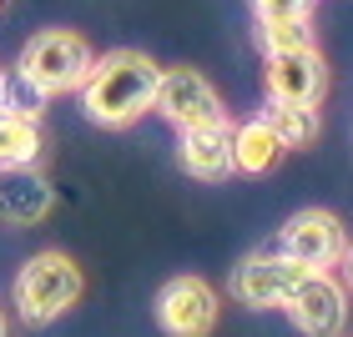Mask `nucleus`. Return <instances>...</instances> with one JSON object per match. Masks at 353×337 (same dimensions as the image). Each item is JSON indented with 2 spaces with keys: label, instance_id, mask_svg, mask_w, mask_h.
<instances>
[{
  "label": "nucleus",
  "instance_id": "18",
  "mask_svg": "<svg viewBox=\"0 0 353 337\" xmlns=\"http://www.w3.org/2000/svg\"><path fill=\"white\" fill-rule=\"evenodd\" d=\"M339 272H343V292H353V242H348L343 257H339Z\"/></svg>",
  "mask_w": 353,
  "mask_h": 337
},
{
  "label": "nucleus",
  "instance_id": "4",
  "mask_svg": "<svg viewBox=\"0 0 353 337\" xmlns=\"http://www.w3.org/2000/svg\"><path fill=\"white\" fill-rule=\"evenodd\" d=\"M348 242L353 237H348L339 212H328V206H303V212H293L283 221L272 252H283L288 262H298L303 272H333Z\"/></svg>",
  "mask_w": 353,
  "mask_h": 337
},
{
  "label": "nucleus",
  "instance_id": "2",
  "mask_svg": "<svg viewBox=\"0 0 353 337\" xmlns=\"http://www.w3.org/2000/svg\"><path fill=\"white\" fill-rule=\"evenodd\" d=\"M86 292V272L76 267L71 252H36L30 262L15 272V287H10V302L21 312V323L30 327H46L56 317H66Z\"/></svg>",
  "mask_w": 353,
  "mask_h": 337
},
{
  "label": "nucleus",
  "instance_id": "7",
  "mask_svg": "<svg viewBox=\"0 0 353 337\" xmlns=\"http://www.w3.org/2000/svg\"><path fill=\"white\" fill-rule=\"evenodd\" d=\"M333 86V71L318 45L308 51H288V56H263V91L268 101L288 106H323V96Z\"/></svg>",
  "mask_w": 353,
  "mask_h": 337
},
{
  "label": "nucleus",
  "instance_id": "20",
  "mask_svg": "<svg viewBox=\"0 0 353 337\" xmlns=\"http://www.w3.org/2000/svg\"><path fill=\"white\" fill-rule=\"evenodd\" d=\"M6 6H10V0H0V10H6Z\"/></svg>",
  "mask_w": 353,
  "mask_h": 337
},
{
  "label": "nucleus",
  "instance_id": "13",
  "mask_svg": "<svg viewBox=\"0 0 353 337\" xmlns=\"http://www.w3.org/2000/svg\"><path fill=\"white\" fill-rule=\"evenodd\" d=\"M263 121L272 126V136L283 141V151H303L323 136V111L318 106H288V101H268Z\"/></svg>",
  "mask_w": 353,
  "mask_h": 337
},
{
  "label": "nucleus",
  "instance_id": "10",
  "mask_svg": "<svg viewBox=\"0 0 353 337\" xmlns=\"http://www.w3.org/2000/svg\"><path fill=\"white\" fill-rule=\"evenodd\" d=\"M56 206V186L41 166H0V221L6 227H41Z\"/></svg>",
  "mask_w": 353,
  "mask_h": 337
},
{
  "label": "nucleus",
  "instance_id": "5",
  "mask_svg": "<svg viewBox=\"0 0 353 337\" xmlns=\"http://www.w3.org/2000/svg\"><path fill=\"white\" fill-rule=\"evenodd\" d=\"M152 111L162 121H172L176 131H192V126H207V121H228V106H222L217 86L197 66H162Z\"/></svg>",
  "mask_w": 353,
  "mask_h": 337
},
{
  "label": "nucleus",
  "instance_id": "1",
  "mask_svg": "<svg viewBox=\"0 0 353 337\" xmlns=\"http://www.w3.org/2000/svg\"><path fill=\"white\" fill-rule=\"evenodd\" d=\"M157 81H162V66L147 51H106L96 56V66L86 76V86L76 91L81 96L86 121L106 126V131H126L152 111L157 101Z\"/></svg>",
  "mask_w": 353,
  "mask_h": 337
},
{
  "label": "nucleus",
  "instance_id": "9",
  "mask_svg": "<svg viewBox=\"0 0 353 337\" xmlns=\"http://www.w3.org/2000/svg\"><path fill=\"white\" fill-rule=\"evenodd\" d=\"M303 277H308V272L298 262H288L283 252L268 247V252H252V257H243V262L232 267V297L243 302V307L268 312V307H283Z\"/></svg>",
  "mask_w": 353,
  "mask_h": 337
},
{
  "label": "nucleus",
  "instance_id": "21",
  "mask_svg": "<svg viewBox=\"0 0 353 337\" xmlns=\"http://www.w3.org/2000/svg\"><path fill=\"white\" fill-rule=\"evenodd\" d=\"M343 337H353V332H343Z\"/></svg>",
  "mask_w": 353,
  "mask_h": 337
},
{
  "label": "nucleus",
  "instance_id": "15",
  "mask_svg": "<svg viewBox=\"0 0 353 337\" xmlns=\"http://www.w3.org/2000/svg\"><path fill=\"white\" fill-rule=\"evenodd\" d=\"M46 106H51V96H46L36 81H26L21 71H0V111L6 116H26V121H41Z\"/></svg>",
  "mask_w": 353,
  "mask_h": 337
},
{
  "label": "nucleus",
  "instance_id": "17",
  "mask_svg": "<svg viewBox=\"0 0 353 337\" xmlns=\"http://www.w3.org/2000/svg\"><path fill=\"white\" fill-rule=\"evenodd\" d=\"M318 0H252V15L258 21H313Z\"/></svg>",
  "mask_w": 353,
  "mask_h": 337
},
{
  "label": "nucleus",
  "instance_id": "3",
  "mask_svg": "<svg viewBox=\"0 0 353 337\" xmlns=\"http://www.w3.org/2000/svg\"><path fill=\"white\" fill-rule=\"evenodd\" d=\"M96 66V51L81 30H66V25H51V30H36L26 45H21V61L15 71L26 81H36L46 96H71L86 86V76Z\"/></svg>",
  "mask_w": 353,
  "mask_h": 337
},
{
  "label": "nucleus",
  "instance_id": "8",
  "mask_svg": "<svg viewBox=\"0 0 353 337\" xmlns=\"http://www.w3.org/2000/svg\"><path fill=\"white\" fill-rule=\"evenodd\" d=\"M283 312L303 337H343L348 292H343V282L333 277V272H308V277L293 287V297L283 302Z\"/></svg>",
  "mask_w": 353,
  "mask_h": 337
},
{
  "label": "nucleus",
  "instance_id": "12",
  "mask_svg": "<svg viewBox=\"0 0 353 337\" xmlns=\"http://www.w3.org/2000/svg\"><path fill=\"white\" fill-rule=\"evenodd\" d=\"M283 156L288 151L272 136V126L263 121V111L248 121H232V176H268Z\"/></svg>",
  "mask_w": 353,
  "mask_h": 337
},
{
  "label": "nucleus",
  "instance_id": "19",
  "mask_svg": "<svg viewBox=\"0 0 353 337\" xmlns=\"http://www.w3.org/2000/svg\"><path fill=\"white\" fill-rule=\"evenodd\" d=\"M0 337H10V317H6V307H0Z\"/></svg>",
  "mask_w": 353,
  "mask_h": 337
},
{
  "label": "nucleus",
  "instance_id": "6",
  "mask_svg": "<svg viewBox=\"0 0 353 337\" xmlns=\"http://www.w3.org/2000/svg\"><path fill=\"white\" fill-rule=\"evenodd\" d=\"M217 317H222V297L207 277L182 272V277L162 282V292H157V327L167 337H212Z\"/></svg>",
  "mask_w": 353,
  "mask_h": 337
},
{
  "label": "nucleus",
  "instance_id": "16",
  "mask_svg": "<svg viewBox=\"0 0 353 337\" xmlns=\"http://www.w3.org/2000/svg\"><path fill=\"white\" fill-rule=\"evenodd\" d=\"M252 36H258L263 56H288V51H308V45H318L313 21H258Z\"/></svg>",
  "mask_w": 353,
  "mask_h": 337
},
{
  "label": "nucleus",
  "instance_id": "11",
  "mask_svg": "<svg viewBox=\"0 0 353 337\" xmlns=\"http://www.w3.org/2000/svg\"><path fill=\"white\" fill-rule=\"evenodd\" d=\"M176 162L197 182H228L232 176V116L176 131Z\"/></svg>",
  "mask_w": 353,
  "mask_h": 337
},
{
  "label": "nucleus",
  "instance_id": "14",
  "mask_svg": "<svg viewBox=\"0 0 353 337\" xmlns=\"http://www.w3.org/2000/svg\"><path fill=\"white\" fill-rule=\"evenodd\" d=\"M41 151H46L41 121L6 116V111H0V166H36Z\"/></svg>",
  "mask_w": 353,
  "mask_h": 337
}]
</instances>
